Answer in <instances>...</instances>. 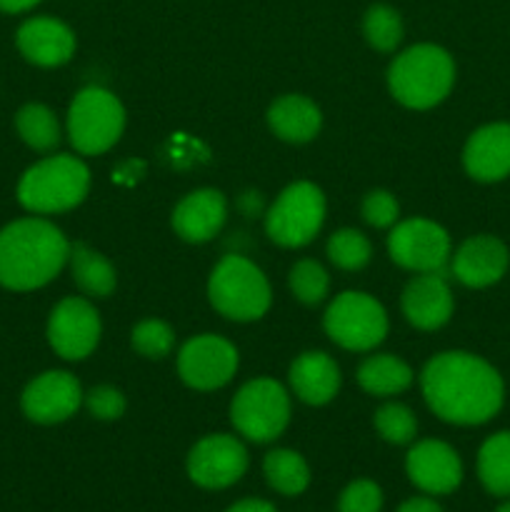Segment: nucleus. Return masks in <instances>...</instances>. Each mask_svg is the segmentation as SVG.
<instances>
[{
  "label": "nucleus",
  "mask_w": 510,
  "mask_h": 512,
  "mask_svg": "<svg viewBox=\"0 0 510 512\" xmlns=\"http://www.w3.org/2000/svg\"><path fill=\"white\" fill-rule=\"evenodd\" d=\"M125 128V108L110 90L88 85L75 93L68 108V138L80 155H100L113 148Z\"/></svg>",
  "instance_id": "nucleus-6"
},
{
  "label": "nucleus",
  "mask_w": 510,
  "mask_h": 512,
  "mask_svg": "<svg viewBox=\"0 0 510 512\" xmlns=\"http://www.w3.org/2000/svg\"><path fill=\"white\" fill-rule=\"evenodd\" d=\"M360 388L375 398H390L413 385V370L395 355H370L358 368Z\"/></svg>",
  "instance_id": "nucleus-24"
},
{
  "label": "nucleus",
  "mask_w": 510,
  "mask_h": 512,
  "mask_svg": "<svg viewBox=\"0 0 510 512\" xmlns=\"http://www.w3.org/2000/svg\"><path fill=\"white\" fill-rule=\"evenodd\" d=\"M508 245L495 235H473L450 255V273L465 288H490L508 273Z\"/></svg>",
  "instance_id": "nucleus-16"
},
{
  "label": "nucleus",
  "mask_w": 510,
  "mask_h": 512,
  "mask_svg": "<svg viewBox=\"0 0 510 512\" xmlns=\"http://www.w3.org/2000/svg\"><path fill=\"white\" fill-rule=\"evenodd\" d=\"M405 320L418 330H438L455 308L453 290L443 273H418L400 295Z\"/></svg>",
  "instance_id": "nucleus-17"
},
{
  "label": "nucleus",
  "mask_w": 510,
  "mask_h": 512,
  "mask_svg": "<svg viewBox=\"0 0 510 512\" xmlns=\"http://www.w3.org/2000/svg\"><path fill=\"white\" fill-rule=\"evenodd\" d=\"M100 315L85 298H65L48 318V343L63 360H85L100 343Z\"/></svg>",
  "instance_id": "nucleus-13"
},
{
  "label": "nucleus",
  "mask_w": 510,
  "mask_h": 512,
  "mask_svg": "<svg viewBox=\"0 0 510 512\" xmlns=\"http://www.w3.org/2000/svg\"><path fill=\"white\" fill-rule=\"evenodd\" d=\"M325 223V195L308 180L288 185L265 213V233L280 248H303Z\"/></svg>",
  "instance_id": "nucleus-9"
},
{
  "label": "nucleus",
  "mask_w": 510,
  "mask_h": 512,
  "mask_svg": "<svg viewBox=\"0 0 510 512\" xmlns=\"http://www.w3.org/2000/svg\"><path fill=\"white\" fill-rule=\"evenodd\" d=\"M208 298L223 318L250 323L268 313L273 293L258 265L243 255H225L210 273Z\"/></svg>",
  "instance_id": "nucleus-5"
},
{
  "label": "nucleus",
  "mask_w": 510,
  "mask_h": 512,
  "mask_svg": "<svg viewBox=\"0 0 510 512\" xmlns=\"http://www.w3.org/2000/svg\"><path fill=\"white\" fill-rule=\"evenodd\" d=\"M238 370V350L220 335H195L180 348L178 375L193 390H218Z\"/></svg>",
  "instance_id": "nucleus-12"
},
{
  "label": "nucleus",
  "mask_w": 510,
  "mask_h": 512,
  "mask_svg": "<svg viewBox=\"0 0 510 512\" xmlns=\"http://www.w3.org/2000/svg\"><path fill=\"white\" fill-rule=\"evenodd\" d=\"M230 423L250 443H273L290 423V395L278 380L255 378L235 393Z\"/></svg>",
  "instance_id": "nucleus-7"
},
{
  "label": "nucleus",
  "mask_w": 510,
  "mask_h": 512,
  "mask_svg": "<svg viewBox=\"0 0 510 512\" xmlns=\"http://www.w3.org/2000/svg\"><path fill=\"white\" fill-rule=\"evenodd\" d=\"M495 512H510V498H503V503L495 508Z\"/></svg>",
  "instance_id": "nucleus-39"
},
{
  "label": "nucleus",
  "mask_w": 510,
  "mask_h": 512,
  "mask_svg": "<svg viewBox=\"0 0 510 512\" xmlns=\"http://www.w3.org/2000/svg\"><path fill=\"white\" fill-rule=\"evenodd\" d=\"M70 258V243L60 228L43 218H23L0 230V285L8 290H38L48 285Z\"/></svg>",
  "instance_id": "nucleus-2"
},
{
  "label": "nucleus",
  "mask_w": 510,
  "mask_h": 512,
  "mask_svg": "<svg viewBox=\"0 0 510 512\" xmlns=\"http://www.w3.org/2000/svg\"><path fill=\"white\" fill-rule=\"evenodd\" d=\"M88 413L98 420H118L125 413V395L113 385H98L83 395Z\"/></svg>",
  "instance_id": "nucleus-35"
},
{
  "label": "nucleus",
  "mask_w": 510,
  "mask_h": 512,
  "mask_svg": "<svg viewBox=\"0 0 510 512\" xmlns=\"http://www.w3.org/2000/svg\"><path fill=\"white\" fill-rule=\"evenodd\" d=\"M385 495L375 480L358 478L343 488L338 498V512H383Z\"/></svg>",
  "instance_id": "nucleus-33"
},
{
  "label": "nucleus",
  "mask_w": 510,
  "mask_h": 512,
  "mask_svg": "<svg viewBox=\"0 0 510 512\" xmlns=\"http://www.w3.org/2000/svg\"><path fill=\"white\" fill-rule=\"evenodd\" d=\"M288 383L295 398L303 400V403L325 405L338 395L340 368L323 350H308L293 360Z\"/></svg>",
  "instance_id": "nucleus-21"
},
{
  "label": "nucleus",
  "mask_w": 510,
  "mask_h": 512,
  "mask_svg": "<svg viewBox=\"0 0 510 512\" xmlns=\"http://www.w3.org/2000/svg\"><path fill=\"white\" fill-rule=\"evenodd\" d=\"M225 218H228L225 195L215 188H200L175 205L170 225L185 243H208L223 230Z\"/></svg>",
  "instance_id": "nucleus-19"
},
{
  "label": "nucleus",
  "mask_w": 510,
  "mask_h": 512,
  "mask_svg": "<svg viewBox=\"0 0 510 512\" xmlns=\"http://www.w3.org/2000/svg\"><path fill=\"white\" fill-rule=\"evenodd\" d=\"M363 35L370 48L380 53H393L403 40V18L395 8L375 3L363 15Z\"/></svg>",
  "instance_id": "nucleus-28"
},
{
  "label": "nucleus",
  "mask_w": 510,
  "mask_h": 512,
  "mask_svg": "<svg viewBox=\"0 0 510 512\" xmlns=\"http://www.w3.org/2000/svg\"><path fill=\"white\" fill-rule=\"evenodd\" d=\"M373 425L380 438L390 445H408L418 435V418L403 403H385L375 410Z\"/></svg>",
  "instance_id": "nucleus-30"
},
{
  "label": "nucleus",
  "mask_w": 510,
  "mask_h": 512,
  "mask_svg": "<svg viewBox=\"0 0 510 512\" xmlns=\"http://www.w3.org/2000/svg\"><path fill=\"white\" fill-rule=\"evenodd\" d=\"M83 403V388L78 378L65 370H48L30 380L28 388L23 390L20 408L25 418L40 425H55L73 418Z\"/></svg>",
  "instance_id": "nucleus-15"
},
{
  "label": "nucleus",
  "mask_w": 510,
  "mask_h": 512,
  "mask_svg": "<svg viewBox=\"0 0 510 512\" xmlns=\"http://www.w3.org/2000/svg\"><path fill=\"white\" fill-rule=\"evenodd\" d=\"M360 215L373 228H393L398 223L400 205L393 193L388 190H370L360 203Z\"/></svg>",
  "instance_id": "nucleus-34"
},
{
  "label": "nucleus",
  "mask_w": 510,
  "mask_h": 512,
  "mask_svg": "<svg viewBox=\"0 0 510 512\" xmlns=\"http://www.w3.org/2000/svg\"><path fill=\"white\" fill-rule=\"evenodd\" d=\"M373 245L360 230L340 228L328 238V258L340 270H363L370 263Z\"/></svg>",
  "instance_id": "nucleus-29"
},
{
  "label": "nucleus",
  "mask_w": 510,
  "mask_h": 512,
  "mask_svg": "<svg viewBox=\"0 0 510 512\" xmlns=\"http://www.w3.org/2000/svg\"><path fill=\"white\" fill-rule=\"evenodd\" d=\"M388 255L395 265L413 273H443L453 245L443 225L428 218H410L395 223L390 230Z\"/></svg>",
  "instance_id": "nucleus-10"
},
{
  "label": "nucleus",
  "mask_w": 510,
  "mask_h": 512,
  "mask_svg": "<svg viewBox=\"0 0 510 512\" xmlns=\"http://www.w3.org/2000/svg\"><path fill=\"white\" fill-rule=\"evenodd\" d=\"M323 328L325 335L340 348L368 353L388 335V313L373 295L345 290L335 295V300L325 310Z\"/></svg>",
  "instance_id": "nucleus-8"
},
{
  "label": "nucleus",
  "mask_w": 510,
  "mask_h": 512,
  "mask_svg": "<svg viewBox=\"0 0 510 512\" xmlns=\"http://www.w3.org/2000/svg\"><path fill=\"white\" fill-rule=\"evenodd\" d=\"M225 512H278V510H275V505L268 503V500L245 498V500H238V503L230 505Z\"/></svg>",
  "instance_id": "nucleus-37"
},
{
  "label": "nucleus",
  "mask_w": 510,
  "mask_h": 512,
  "mask_svg": "<svg viewBox=\"0 0 510 512\" xmlns=\"http://www.w3.org/2000/svg\"><path fill=\"white\" fill-rule=\"evenodd\" d=\"M395 512H443V508H440V503L433 495H415V498L400 503V508Z\"/></svg>",
  "instance_id": "nucleus-36"
},
{
  "label": "nucleus",
  "mask_w": 510,
  "mask_h": 512,
  "mask_svg": "<svg viewBox=\"0 0 510 512\" xmlns=\"http://www.w3.org/2000/svg\"><path fill=\"white\" fill-rule=\"evenodd\" d=\"M90 190V170L75 155H50L23 173L18 203L38 215L73 210Z\"/></svg>",
  "instance_id": "nucleus-4"
},
{
  "label": "nucleus",
  "mask_w": 510,
  "mask_h": 512,
  "mask_svg": "<svg viewBox=\"0 0 510 512\" xmlns=\"http://www.w3.org/2000/svg\"><path fill=\"white\" fill-rule=\"evenodd\" d=\"M263 475L270 490L285 498H298L310 485V468L300 453L290 448H275L263 458Z\"/></svg>",
  "instance_id": "nucleus-25"
},
{
  "label": "nucleus",
  "mask_w": 510,
  "mask_h": 512,
  "mask_svg": "<svg viewBox=\"0 0 510 512\" xmlns=\"http://www.w3.org/2000/svg\"><path fill=\"white\" fill-rule=\"evenodd\" d=\"M463 168L478 183H498L510 175V123L475 130L463 148Z\"/></svg>",
  "instance_id": "nucleus-20"
},
{
  "label": "nucleus",
  "mask_w": 510,
  "mask_h": 512,
  "mask_svg": "<svg viewBox=\"0 0 510 512\" xmlns=\"http://www.w3.org/2000/svg\"><path fill=\"white\" fill-rule=\"evenodd\" d=\"M38 3L40 0H0V10H3V13L15 15V13H25V10L35 8Z\"/></svg>",
  "instance_id": "nucleus-38"
},
{
  "label": "nucleus",
  "mask_w": 510,
  "mask_h": 512,
  "mask_svg": "<svg viewBox=\"0 0 510 512\" xmlns=\"http://www.w3.org/2000/svg\"><path fill=\"white\" fill-rule=\"evenodd\" d=\"M290 293L300 300L303 305H318L323 303L325 295L330 290V275L318 260H298V263L290 268L288 275Z\"/></svg>",
  "instance_id": "nucleus-31"
},
{
  "label": "nucleus",
  "mask_w": 510,
  "mask_h": 512,
  "mask_svg": "<svg viewBox=\"0 0 510 512\" xmlns=\"http://www.w3.org/2000/svg\"><path fill=\"white\" fill-rule=\"evenodd\" d=\"M268 125L285 143H308L320 133L323 115L310 98L298 93L280 95L268 108Z\"/></svg>",
  "instance_id": "nucleus-22"
},
{
  "label": "nucleus",
  "mask_w": 510,
  "mask_h": 512,
  "mask_svg": "<svg viewBox=\"0 0 510 512\" xmlns=\"http://www.w3.org/2000/svg\"><path fill=\"white\" fill-rule=\"evenodd\" d=\"M20 55L40 68H58L75 53V33L58 18L38 15L25 20L15 35Z\"/></svg>",
  "instance_id": "nucleus-18"
},
{
  "label": "nucleus",
  "mask_w": 510,
  "mask_h": 512,
  "mask_svg": "<svg viewBox=\"0 0 510 512\" xmlns=\"http://www.w3.org/2000/svg\"><path fill=\"white\" fill-rule=\"evenodd\" d=\"M408 480L423 495H450L463 483V460L443 440H420L405 455Z\"/></svg>",
  "instance_id": "nucleus-14"
},
{
  "label": "nucleus",
  "mask_w": 510,
  "mask_h": 512,
  "mask_svg": "<svg viewBox=\"0 0 510 512\" xmlns=\"http://www.w3.org/2000/svg\"><path fill=\"white\" fill-rule=\"evenodd\" d=\"M15 130L25 145L40 150V153H48V150L58 148L60 143V123L48 105H23L15 115Z\"/></svg>",
  "instance_id": "nucleus-27"
},
{
  "label": "nucleus",
  "mask_w": 510,
  "mask_h": 512,
  "mask_svg": "<svg viewBox=\"0 0 510 512\" xmlns=\"http://www.w3.org/2000/svg\"><path fill=\"white\" fill-rule=\"evenodd\" d=\"M455 83V63L440 45H410L388 68L390 95L400 105L413 110H428L443 103Z\"/></svg>",
  "instance_id": "nucleus-3"
},
{
  "label": "nucleus",
  "mask_w": 510,
  "mask_h": 512,
  "mask_svg": "<svg viewBox=\"0 0 510 512\" xmlns=\"http://www.w3.org/2000/svg\"><path fill=\"white\" fill-rule=\"evenodd\" d=\"M130 345L143 358L160 360L170 355V350L175 348V333L168 323L158 318L140 320L133 328V333H130Z\"/></svg>",
  "instance_id": "nucleus-32"
},
{
  "label": "nucleus",
  "mask_w": 510,
  "mask_h": 512,
  "mask_svg": "<svg viewBox=\"0 0 510 512\" xmlns=\"http://www.w3.org/2000/svg\"><path fill=\"white\" fill-rule=\"evenodd\" d=\"M428 408L450 425H483L500 413L505 385L488 360L448 350L428 360L420 373Z\"/></svg>",
  "instance_id": "nucleus-1"
},
{
  "label": "nucleus",
  "mask_w": 510,
  "mask_h": 512,
  "mask_svg": "<svg viewBox=\"0 0 510 512\" xmlns=\"http://www.w3.org/2000/svg\"><path fill=\"white\" fill-rule=\"evenodd\" d=\"M478 480L495 498H510V430L490 435L478 450Z\"/></svg>",
  "instance_id": "nucleus-26"
},
{
  "label": "nucleus",
  "mask_w": 510,
  "mask_h": 512,
  "mask_svg": "<svg viewBox=\"0 0 510 512\" xmlns=\"http://www.w3.org/2000/svg\"><path fill=\"white\" fill-rule=\"evenodd\" d=\"M70 273H73L75 285L90 298H108L118 285L113 263L98 250L88 248L85 243L70 245Z\"/></svg>",
  "instance_id": "nucleus-23"
},
{
  "label": "nucleus",
  "mask_w": 510,
  "mask_h": 512,
  "mask_svg": "<svg viewBox=\"0 0 510 512\" xmlns=\"http://www.w3.org/2000/svg\"><path fill=\"white\" fill-rule=\"evenodd\" d=\"M248 450L235 435L215 433L190 448L185 470L188 478L203 490H225L248 473Z\"/></svg>",
  "instance_id": "nucleus-11"
}]
</instances>
